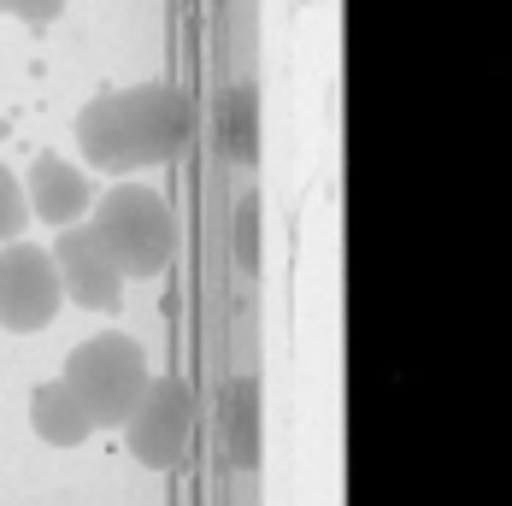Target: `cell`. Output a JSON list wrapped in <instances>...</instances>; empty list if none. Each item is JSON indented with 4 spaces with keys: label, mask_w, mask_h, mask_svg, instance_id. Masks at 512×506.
I'll return each mask as SVG.
<instances>
[{
    "label": "cell",
    "mask_w": 512,
    "mask_h": 506,
    "mask_svg": "<svg viewBox=\"0 0 512 506\" xmlns=\"http://www.w3.org/2000/svg\"><path fill=\"white\" fill-rule=\"evenodd\" d=\"M189 142V101L171 83H136V89H106L77 118V148L95 171H142L165 165Z\"/></svg>",
    "instance_id": "cell-1"
},
{
    "label": "cell",
    "mask_w": 512,
    "mask_h": 506,
    "mask_svg": "<svg viewBox=\"0 0 512 506\" xmlns=\"http://www.w3.org/2000/svg\"><path fill=\"white\" fill-rule=\"evenodd\" d=\"M95 236L112 253V265L124 271V283L130 277H159L177 253V212L148 183H118L95 206Z\"/></svg>",
    "instance_id": "cell-2"
},
{
    "label": "cell",
    "mask_w": 512,
    "mask_h": 506,
    "mask_svg": "<svg viewBox=\"0 0 512 506\" xmlns=\"http://www.w3.org/2000/svg\"><path fill=\"white\" fill-rule=\"evenodd\" d=\"M65 383H71L77 401L89 406L95 424H124L130 406L148 389V354H142L136 336H118V330L112 336H89L77 354L65 359Z\"/></svg>",
    "instance_id": "cell-3"
},
{
    "label": "cell",
    "mask_w": 512,
    "mask_h": 506,
    "mask_svg": "<svg viewBox=\"0 0 512 506\" xmlns=\"http://www.w3.org/2000/svg\"><path fill=\"white\" fill-rule=\"evenodd\" d=\"M59 271H53L48 248H30L24 236H12L0 248V330L12 336H36L48 330L59 312Z\"/></svg>",
    "instance_id": "cell-4"
},
{
    "label": "cell",
    "mask_w": 512,
    "mask_h": 506,
    "mask_svg": "<svg viewBox=\"0 0 512 506\" xmlns=\"http://www.w3.org/2000/svg\"><path fill=\"white\" fill-rule=\"evenodd\" d=\"M189 424H195V395L183 377H148L142 401L130 406L124 418V436H130V454L154 471H171L183 448H189Z\"/></svg>",
    "instance_id": "cell-5"
},
{
    "label": "cell",
    "mask_w": 512,
    "mask_h": 506,
    "mask_svg": "<svg viewBox=\"0 0 512 506\" xmlns=\"http://www.w3.org/2000/svg\"><path fill=\"white\" fill-rule=\"evenodd\" d=\"M53 271H59V289L83 312H112L124 301V271L112 265V253L101 248L95 224H59V242H53Z\"/></svg>",
    "instance_id": "cell-6"
},
{
    "label": "cell",
    "mask_w": 512,
    "mask_h": 506,
    "mask_svg": "<svg viewBox=\"0 0 512 506\" xmlns=\"http://www.w3.org/2000/svg\"><path fill=\"white\" fill-rule=\"evenodd\" d=\"M24 201H30V218H42V224H77L95 195H89V177L77 171V165H65L59 153H42L36 165H30V183H24Z\"/></svg>",
    "instance_id": "cell-7"
},
{
    "label": "cell",
    "mask_w": 512,
    "mask_h": 506,
    "mask_svg": "<svg viewBox=\"0 0 512 506\" xmlns=\"http://www.w3.org/2000/svg\"><path fill=\"white\" fill-rule=\"evenodd\" d=\"M30 424H36V436L53 442V448H77V442H89V430H95L89 406L71 395V383H65V377L36 389V401H30Z\"/></svg>",
    "instance_id": "cell-8"
},
{
    "label": "cell",
    "mask_w": 512,
    "mask_h": 506,
    "mask_svg": "<svg viewBox=\"0 0 512 506\" xmlns=\"http://www.w3.org/2000/svg\"><path fill=\"white\" fill-rule=\"evenodd\" d=\"M30 230V201H24V183L0 165V242H12V236H24Z\"/></svg>",
    "instance_id": "cell-9"
},
{
    "label": "cell",
    "mask_w": 512,
    "mask_h": 506,
    "mask_svg": "<svg viewBox=\"0 0 512 506\" xmlns=\"http://www.w3.org/2000/svg\"><path fill=\"white\" fill-rule=\"evenodd\" d=\"M59 6H65V0H0V12H12V18H24L30 30H48L53 18H59Z\"/></svg>",
    "instance_id": "cell-10"
}]
</instances>
